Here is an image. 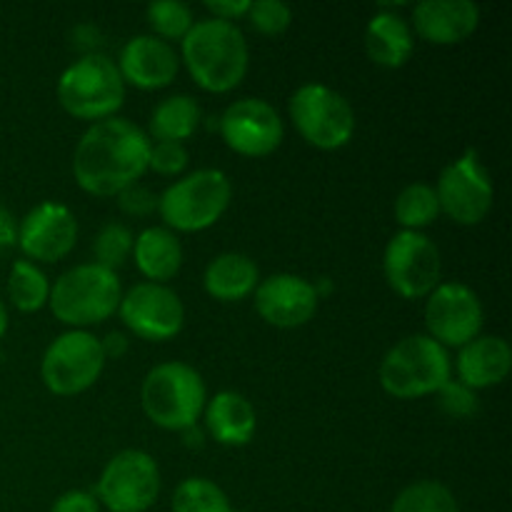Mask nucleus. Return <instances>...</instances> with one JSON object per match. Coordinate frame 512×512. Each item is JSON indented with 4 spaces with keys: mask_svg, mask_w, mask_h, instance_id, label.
Wrapping results in <instances>:
<instances>
[{
    "mask_svg": "<svg viewBox=\"0 0 512 512\" xmlns=\"http://www.w3.org/2000/svg\"><path fill=\"white\" fill-rule=\"evenodd\" d=\"M260 283V270L253 258L243 253H220L205 268L203 285L210 298L220 303H240L250 298Z\"/></svg>",
    "mask_w": 512,
    "mask_h": 512,
    "instance_id": "obj_23",
    "label": "nucleus"
},
{
    "mask_svg": "<svg viewBox=\"0 0 512 512\" xmlns=\"http://www.w3.org/2000/svg\"><path fill=\"white\" fill-rule=\"evenodd\" d=\"M120 320L140 340L165 343L183 330L185 308L175 290L160 283H138L120 298Z\"/></svg>",
    "mask_w": 512,
    "mask_h": 512,
    "instance_id": "obj_13",
    "label": "nucleus"
},
{
    "mask_svg": "<svg viewBox=\"0 0 512 512\" xmlns=\"http://www.w3.org/2000/svg\"><path fill=\"white\" fill-rule=\"evenodd\" d=\"M13 245H18V223L13 213L0 203V250L13 248Z\"/></svg>",
    "mask_w": 512,
    "mask_h": 512,
    "instance_id": "obj_38",
    "label": "nucleus"
},
{
    "mask_svg": "<svg viewBox=\"0 0 512 512\" xmlns=\"http://www.w3.org/2000/svg\"><path fill=\"white\" fill-rule=\"evenodd\" d=\"M150 145L145 130L118 115L93 123L75 145V183L95 198L123 193L148 173Z\"/></svg>",
    "mask_w": 512,
    "mask_h": 512,
    "instance_id": "obj_1",
    "label": "nucleus"
},
{
    "mask_svg": "<svg viewBox=\"0 0 512 512\" xmlns=\"http://www.w3.org/2000/svg\"><path fill=\"white\" fill-rule=\"evenodd\" d=\"M440 215V203L435 188L428 183H413L408 188L400 190L398 200H395V220L403 225V230H415L420 233V228H428L438 220Z\"/></svg>",
    "mask_w": 512,
    "mask_h": 512,
    "instance_id": "obj_27",
    "label": "nucleus"
},
{
    "mask_svg": "<svg viewBox=\"0 0 512 512\" xmlns=\"http://www.w3.org/2000/svg\"><path fill=\"white\" fill-rule=\"evenodd\" d=\"M205 428L215 443L225 448H243L253 440L258 415L253 403L235 390H223L205 403Z\"/></svg>",
    "mask_w": 512,
    "mask_h": 512,
    "instance_id": "obj_21",
    "label": "nucleus"
},
{
    "mask_svg": "<svg viewBox=\"0 0 512 512\" xmlns=\"http://www.w3.org/2000/svg\"><path fill=\"white\" fill-rule=\"evenodd\" d=\"M483 318L478 293L463 283H440L425 303V328L445 350L463 348L478 338Z\"/></svg>",
    "mask_w": 512,
    "mask_h": 512,
    "instance_id": "obj_14",
    "label": "nucleus"
},
{
    "mask_svg": "<svg viewBox=\"0 0 512 512\" xmlns=\"http://www.w3.org/2000/svg\"><path fill=\"white\" fill-rule=\"evenodd\" d=\"M438 403L443 408L445 415L450 418H470V415L478 410V395L475 390H470L468 385H463L460 380L450 378L443 388L438 390Z\"/></svg>",
    "mask_w": 512,
    "mask_h": 512,
    "instance_id": "obj_33",
    "label": "nucleus"
},
{
    "mask_svg": "<svg viewBox=\"0 0 512 512\" xmlns=\"http://www.w3.org/2000/svg\"><path fill=\"white\" fill-rule=\"evenodd\" d=\"M203 113L200 105L190 95H170L155 105L148 123V138L155 143H183L190 140L198 130Z\"/></svg>",
    "mask_w": 512,
    "mask_h": 512,
    "instance_id": "obj_25",
    "label": "nucleus"
},
{
    "mask_svg": "<svg viewBox=\"0 0 512 512\" xmlns=\"http://www.w3.org/2000/svg\"><path fill=\"white\" fill-rule=\"evenodd\" d=\"M160 495V468L145 450L113 455L98 478V500L110 512H145Z\"/></svg>",
    "mask_w": 512,
    "mask_h": 512,
    "instance_id": "obj_11",
    "label": "nucleus"
},
{
    "mask_svg": "<svg viewBox=\"0 0 512 512\" xmlns=\"http://www.w3.org/2000/svg\"><path fill=\"white\" fill-rule=\"evenodd\" d=\"M453 373L450 353L430 335H408L385 353L380 385L398 400H415L443 388Z\"/></svg>",
    "mask_w": 512,
    "mask_h": 512,
    "instance_id": "obj_5",
    "label": "nucleus"
},
{
    "mask_svg": "<svg viewBox=\"0 0 512 512\" xmlns=\"http://www.w3.org/2000/svg\"><path fill=\"white\" fill-rule=\"evenodd\" d=\"M253 295L260 318L283 330L310 323L320 303L315 285L293 273H278L260 280Z\"/></svg>",
    "mask_w": 512,
    "mask_h": 512,
    "instance_id": "obj_17",
    "label": "nucleus"
},
{
    "mask_svg": "<svg viewBox=\"0 0 512 512\" xmlns=\"http://www.w3.org/2000/svg\"><path fill=\"white\" fill-rule=\"evenodd\" d=\"M233 200L230 178L218 168L183 175L158 198L160 218L173 233H200L218 223Z\"/></svg>",
    "mask_w": 512,
    "mask_h": 512,
    "instance_id": "obj_6",
    "label": "nucleus"
},
{
    "mask_svg": "<svg viewBox=\"0 0 512 512\" xmlns=\"http://www.w3.org/2000/svg\"><path fill=\"white\" fill-rule=\"evenodd\" d=\"M133 260L148 283L165 285L183 268V245L173 230L155 225L133 240Z\"/></svg>",
    "mask_w": 512,
    "mask_h": 512,
    "instance_id": "obj_24",
    "label": "nucleus"
},
{
    "mask_svg": "<svg viewBox=\"0 0 512 512\" xmlns=\"http://www.w3.org/2000/svg\"><path fill=\"white\" fill-rule=\"evenodd\" d=\"M385 280L405 300L428 298L440 285L443 258L433 240L425 233L400 230L385 245Z\"/></svg>",
    "mask_w": 512,
    "mask_h": 512,
    "instance_id": "obj_10",
    "label": "nucleus"
},
{
    "mask_svg": "<svg viewBox=\"0 0 512 512\" xmlns=\"http://www.w3.org/2000/svg\"><path fill=\"white\" fill-rule=\"evenodd\" d=\"M58 100L65 113L90 125L113 118L125 100L118 65L103 53L83 55L60 75Z\"/></svg>",
    "mask_w": 512,
    "mask_h": 512,
    "instance_id": "obj_7",
    "label": "nucleus"
},
{
    "mask_svg": "<svg viewBox=\"0 0 512 512\" xmlns=\"http://www.w3.org/2000/svg\"><path fill=\"white\" fill-rule=\"evenodd\" d=\"M8 298L20 313H38L50 298L48 275L30 260H15L8 278Z\"/></svg>",
    "mask_w": 512,
    "mask_h": 512,
    "instance_id": "obj_26",
    "label": "nucleus"
},
{
    "mask_svg": "<svg viewBox=\"0 0 512 512\" xmlns=\"http://www.w3.org/2000/svg\"><path fill=\"white\" fill-rule=\"evenodd\" d=\"M218 130L225 145L245 158H265L275 153L285 138L283 118L263 98L235 100L218 118Z\"/></svg>",
    "mask_w": 512,
    "mask_h": 512,
    "instance_id": "obj_15",
    "label": "nucleus"
},
{
    "mask_svg": "<svg viewBox=\"0 0 512 512\" xmlns=\"http://www.w3.org/2000/svg\"><path fill=\"white\" fill-rule=\"evenodd\" d=\"M480 25V8L470 0H423L413 10V28L433 45H458Z\"/></svg>",
    "mask_w": 512,
    "mask_h": 512,
    "instance_id": "obj_19",
    "label": "nucleus"
},
{
    "mask_svg": "<svg viewBox=\"0 0 512 512\" xmlns=\"http://www.w3.org/2000/svg\"><path fill=\"white\" fill-rule=\"evenodd\" d=\"M78 243V220L63 203H40L20 220L18 248L35 263H58Z\"/></svg>",
    "mask_w": 512,
    "mask_h": 512,
    "instance_id": "obj_16",
    "label": "nucleus"
},
{
    "mask_svg": "<svg viewBox=\"0 0 512 512\" xmlns=\"http://www.w3.org/2000/svg\"><path fill=\"white\" fill-rule=\"evenodd\" d=\"M120 298L123 288L118 273L98 263H83L65 270L50 285L48 305L55 320L73 330H83L113 318V313H118Z\"/></svg>",
    "mask_w": 512,
    "mask_h": 512,
    "instance_id": "obj_4",
    "label": "nucleus"
},
{
    "mask_svg": "<svg viewBox=\"0 0 512 512\" xmlns=\"http://www.w3.org/2000/svg\"><path fill=\"white\" fill-rule=\"evenodd\" d=\"M133 240H135L133 233H130L123 223L103 225L100 233L95 235V243H93L95 263L115 273L120 265H125V260L130 258V253H133Z\"/></svg>",
    "mask_w": 512,
    "mask_h": 512,
    "instance_id": "obj_31",
    "label": "nucleus"
},
{
    "mask_svg": "<svg viewBox=\"0 0 512 512\" xmlns=\"http://www.w3.org/2000/svg\"><path fill=\"white\" fill-rule=\"evenodd\" d=\"M180 63L208 93H230L248 75L250 48L243 30L218 18L195 20L180 40Z\"/></svg>",
    "mask_w": 512,
    "mask_h": 512,
    "instance_id": "obj_2",
    "label": "nucleus"
},
{
    "mask_svg": "<svg viewBox=\"0 0 512 512\" xmlns=\"http://www.w3.org/2000/svg\"><path fill=\"white\" fill-rule=\"evenodd\" d=\"M105 368L100 338L88 330H68L48 345L40 363L43 385L58 398H73L98 383Z\"/></svg>",
    "mask_w": 512,
    "mask_h": 512,
    "instance_id": "obj_9",
    "label": "nucleus"
},
{
    "mask_svg": "<svg viewBox=\"0 0 512 512\" xmlns=\"http://www.w3.org/2000/svg\"><path fill=\"white\" fill-rule=\"evenodd\" d=\"M205 403L208 388L203 375L180 360L155 365L140 388V405L150 423L173 433H183L198 425Z\"/></svg>",
    "mask_w": 512,
    "mask_h": 512,
    "instance_id": "obj_3",
    "label": "nucleus"
},
{
    "mask_svg": "<svg viewBox=\"0 0 512 512\" xmlns=\"http://www.w3.org/2000/svg\"><path fill=\"white\" fill-rule=\"evenodd\" d=\"M145 15H148V25L153 28L155 38L165 40L170 45L175 40H183L195 23V15L190 10V5L180 3V0H158V3H150Z\"/></svg>",
    "mask_w": 512,
    "mask_h": 512,
    "instance_id": "obj_30",
    "label": "nucleus"
},
{
    "mask_svg": "<svg viewBox=\"0 0 512 512\" xmlns=\"http://www.w3.org/2000/svg\"><path fill=\"white\" fill-rule=\"evenodd\" d=\"M290 118L308 145L340 150L355 135V110L338 90L323 83L303 85L290 98Z\"/></svg>",
    "mask_w": 512,
    "mask_h": 512,
    "instance_id": "obj_8",
    "label": "nucleus"
},
{
    "mask_svg": "<svg viewBox=\"0 0 512 512\" xmlns=\"http://www.w3.org/2000/svg\"><path fill=\"white\" fill-rule=\"evenodd\" d=\"M460 383L470 390H485L500 385L512 370V350L500 335H478L463 345L455 360Z\"/></svg>",
    "mask_w": 512,
    "mask_h": 512,
    "instance_id": "obj_20",
    "label": "nucleus"
},
{
    "mask_svg": "<svg viewBox=\"0 0 512 512\" xmlns=\"http://www.w3.org/2000/svg\"><path fill=\"white\" fill-rule=\"evenodd\" d=\"M173 512H233V505L213 480L188 478L175 488Z\"/></svg>",
    "mask_w": 512,
    "mask_h": 512,
    "instance_id": "obj_28",
    "label": "nucleus"
},
{
    "mask_svg": "<svg viewBox=\"0 0 512 512\" xmlns=\"http://www.w3.org/2000/svg\"><path fill=\"white\" fill-rule=\"evenodd\" d=\"M8 333V308H5V303L0 300V338Z\"/></svg>",
    "mask_w": 512,
    "mask_h": 512,
    "instance_id": "obj_41",
    "label": "nucleus"
},
{
    "mask_svg": "<svg viewBox=\"0 0 512 512\" xmlns=\"http://www.w3.org/2000/svg\"><path fill=\"white\" fill-rule=\"evenodd\" d=\"M205 8L210 10V15L225 23H235V20L245 18L250 10V0H208Z\"/></svg>",
    "mask_w": 512,
    "mask_h": 512,
    "instance_id": "obj_37",
    "label": "nucleus"
},
{
    "mask_svg": "<svg viewBox=\"0 0 512 512\" xmlns=\"http://www.w3.org/2000/svg\"><path fill=\"white\" fill-rule=\"evenodd\" d=\"M118 205L125 215H133V218H145L153 210H158V195L150 193L143 185H130L123 193H118Z\"/></svg>",
    "mask_w": 512,
    "mask_h": 512,
    "instance_id": "obj_35",
    "label": "nucleus"
},
{
    "mask_svg": "<svg viewBox=\"0 0 512 512\" xmlns=\"http://www.w3.org/2000/svg\"><path fill=\"white\" fill-rule=\"evenodd\" d=\"M435 195L440 213L448 215L453 223L480 225L488 218L493 208V183L475 150H468L445 165L435 185Z\"/></svg>",
    "mask_w": 512,
    "mask_h": 512,
    "instance_id": "obj_12",
    "label": "nucleus"
},
{
    "mask_svg": "<svg viewBox=\"0 0 512 512\" xmlns=\"http://www.w3.org/2000/svg\"><path fill=\"white\" fill-rule=\"evenodd\" d=\"M50 512H100L98 498L85 490H68L53 503Z\"/></svg>",
    "mask_w": 512,
    "mask_h": 512,
    "instance_id": "obj_36",
    "label": "nucleus"
},
{
    "mask_svg": "<svg viewBox=\"0 0 512 512\" xmlns=\"http://www.w3.org/2000/svg\"><path fill=\"white\" fill-rule=\"evenodd\" d=\"M390 512H460L455 495L435 480H420L400 490Z\"/></svg>",
    "mask_w": 512,
    "mask_h": 512,
    "instance_id": "obj_29",
    "label": "nucleus"
},
{
    "mask_svg": "<svg viewBox=\"0 0 512 512\" xmlns=\"http://www.w3.org/2000/svg\"><path fill=\"white\" fill-rule=\"evenodd\" d=\"M415 40L408 20L398 13L373 15L365 28V53L380 68H403L413 55Z\"/></svg>",
    "mask_w": 512,
    "mask_h": 512,
    "instance_id": "obj_22",
    "label": "nucleus"
},
{
    "mask_svg": "<svg viewBox=\"0 0 512 512\" xmlns=\"http://www.w3.org/2000/svg\"><path fill=\"white\" fill-rule=\"evenodd\" d=\"M100 348H103L105 360H108V358L118 360V358H123L125 353H128L130 340L125 338L123 333H108L103 340H100Z\"/></svg>",
    "mask_w": 512,
    "mask_h": 512,
    "instance_id": "obj_39",
    "label": "nucleus"
},
{
    "mask_svg": "<svg viewBox=\"0 0 512 512\" xmlns=\"http://www.w3.org/2000/svg\"><path fill=\"white\" fill-rule=\"evenodd\" d=\"M183 435H185V445H195V448H200V445H203V433H200L198 425L183 430Z\"/></svg>",
    "mask_w": 512,
    "mask_h": 512,
    "instance_id": "obj_40",
    "label": "nucleus"
},
{
    "mask_svg": "<svg viewBox=\"0 0 512 512\" xmlns=\"http://www.w3.org/2000/svg\"><path fill=\"white\" fill-rule=\"evenodd\" d=\"M188 148L183 143H155L150 145V160L148 170H155L165 178H175L188 168Z\"/></svg>",
    "mask_w": 512,
    "mask_h": 512,
    "instance_id": "obj_34",
    "label": "nucleus"
},
{
    "mask_svg": "<svg viewBox=\"0 0 512 512\" xmlns=\"http://www.w3.org/2000/svg\"><path fill=\"white\" fill-rule=\"evenodd\" d=\"M115 65L123 83L140 90H160L168 88L178 75L180 55L173 45L155 35H135L123 45Z\"/></svg>",
    "mask_w": 512,
    "mask_h": 512,
    "instance_id": "obj_18",
    "label": "nucleus"
},
{
    "mask_svg": "<svg viewBox=\"0 0 512 512\" xmlns=\"http://www.w3.org/2000/svg\"><path fill=\"white\" fill-rule=\"evenodd\" d=\"M245 18H248V23L260 35H270L273 38V35H283L290 28V23H293V10L285 3H280V0H255V3H250V10Z\"/></svg>",
    "mask_w": 512,
    "mask_h": 512,
    "instance_id": "obj_32",
    "label": "nucleus"
}]
</instances>
